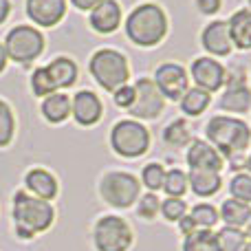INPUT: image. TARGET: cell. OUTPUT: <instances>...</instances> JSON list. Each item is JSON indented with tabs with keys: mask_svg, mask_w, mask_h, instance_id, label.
I'll return each instance as SVG.
<instances>
[{
	"mask_svg": "<svg viewBox=\"0 0 251 251\" xmlns=\"http://www.w3.org/2000/svg\"><path fill=\"white\" fill-rule=\"evenodd\" d=\"M207 141L221 152L223 156H236L247 150L251 143V130L243 119L236 117H212L205 126Z\"/></svg>",
	"mask_w": 251,
	"mask_h": 251,
	"instance_id": "obj_3",
	"label": "cell"
},
{
	"mask_svg": "<svg viewBox=\"0 0 251 251\" xmlns=\"http://www.w3.org/2000/svg\"><path fill=\"white\" fill-rule=\"evenodd\" d=\"M25 11L35 26L51 29L66 16V0H26Z\"/></svg>",
	"mask_w": 251,
	"mask_h": 251,
	"instance_id": "obj_12",
	"label": "cell"
},
{
	"mask_svg": "<svg viewBox=\"0 0 251 251\" xmlns=\"http://www.w3.org/2000/svg\"><path fill=\"white\" fill-rule=\"evenodd\" d=\"M141 194V181L124 170L106 172L100 181V196L106 205L115 209H128L137 203Z\"/></svg>",
	"mask_w": 251,
	"mask_h": 251,
	"instance_id": "obj_6",
	"label": "cell"
},
{
	"mask_svg": "<svg viewBox=\"0 0 251 251\" xmlns=\"http://www.w3.org/2000/svg\"><path fill=\"white\" fill-rule=\"evenodd\" d=\"M187 183H190V190L194 192L201 199H207L221 192L223 178L221 172H212V170H190L187 172Z\"/></svg>",
	"mask_w": 251,
	"mask_h": 251,
	"instance_id": "obj_20",
	"label": "cell"
},
{
	"mask_svg": "<svg viewBox=\"0 0 251 251\" xmlns=\"http://www.w3.org/2000/svg\"><path fill=\"white\" fill-rule=\"evenodd\" d=\"M190 216L199 229H212V227H216L221 214H218V209L212 203H199L190 209Z\"/></svg>",
	"mask_w": 251,
	"mask_h": 251,
	"instance_id": "obj_28",
	"label": "cell"
},
{
	"mask_svg": "<svg viewBox=\"0 0 251 251\" xmlns=\"http://www.w3.org/2000/svg\"><path fill=\"white\" fill-rule=\"evenodd\" d=\"M229 194L231 199L243 201V203H251V174L240 172L229 181Z\"/></svg>",
	"mask_w": 251,
	"mask_h": 251,
	"instance_id": "obj_32",
	"label": "cell"
},
{
	"mask_svg": "<svg viewBox=\"0 0 251 251\" xmlns=\"http://www.w3.org/2000/svg\"><path fill=\"white\" fill-rule=\"evenodd\" d=\"M201 44H203V49L207 53H212V55H218V57L229 55L234 44H231V35H229L227 22H223V20L209 22L203 29V33H201Z\"/></svg>",
	"mask_w": 251,
	"mask_h": 251,
	"instance_id": "obj_16",
	"label": "cell"
},
{
	"mask_svg": "<svg viewBox=\"0 0 251 251\" xmlns=\"http://www.w3.org/2000/svg\"><path fill=\"white\" fill-rule=\"evenodd\" d=\"M40 113L49 124H64L71 117V97L64 93H53L44 97L40 104Z\"/></svg>",
	"mask_w": 251,
	"mask_h": 251,
	"instance_id": "obj_22",
	"label": "cell"
},
{
	"mask_svg": "<svg viewBox=\"0 0 251 251\" xmlns=\"http://www.w3.org/2000/svg\"><path fill=\"white\" fill-rule=\"evenodd\" d=\"M185 161L190 165V170H212V172H221L225 161L223 154L207 141H192V146L187 148Z\"/></svg>",
	"mask_w": 251,
	"mask_h": 251,
	"instance_id": "obj_15",
	"label": "cell"
},
{
	"mask_svg": "<svg viewBox=\"0 0 251 251\" xmlns=\"http://www.w3.org/2000/svg\"><path fill=\"white\" fill-rule=\"evenodd\" d=\"M231 35V44L240 51H249L251 49V11L249 9H238L234 16L227 20Z\"/></svg>",
	"mask_w": 251,
	"mask_h": 251,
	"instance_id": "obj_21",
	"label": "cell"
},
{
	"mask_svg": "<svg viewBox=\"0 0 251 251\" xmlns=\"http://www.w3.org/2000/svg\"><path fill=\"white\" fill-rule=\"evenodd\" d=\"M7 62H9V55H7V51H4V44H0V73L7 69Z\"/></svg>",
	"mask_w": 251,
	"mask_h": 251,
	"instance_id": "obj_40",
	"label": "cell"
},
{
	"mask_svg": "<svg viewBox=\"0 0 251 251\" xmlns=\"http://www.w3.org/2000/svg\"><path fill=\"white\" fill-rule=\"evenodd\" d=\"M71 115L77 122V126H95L104 115V106H101V100L95 95L93 91L84 88V91H77L73 97H71Z\"/></svg>",
	"mask_w": 251,
	"mask_h": 251,
	"instance_id": "obj_13",
	"label": "cell"
},
{
	"mask_svg": "<svg viewBox=\"0 0 251 251\" xmlns=\"http://www.w3.org/2000/svg\"><path fill=\"white\" fill-rule=\"evenodd\" d=\"M161 214H163L165 221L170 223H178L183 216L187 214V203L183 199H174V196H168V199L161 203Z\"/></svg>",
	"mask_w": 251,
	"mask_h": 251,
	"instance_id": "obj_33",
	"label": "cell"
},
{
	"mask_svg": "<svg viewBox=\"0 0 251 251\" xmlns=\"http://www.w3.org/2000/svg\"><path fill=\"white\" fill-rule=\"evenodd\" d=\"M247 238L251 240V218H249V223H247Z\"/></svg>",
	"mask_w": 251,
	"mask_h": 251,
	"instance_id": "obj_41",
	"label": "cell"
},
{
	"mask_svg": "<svg viewBox=\"0 0 251 251\" xmlns=\"http://www.w3.org/2000/svg\"><path fill=\"white\" fill-rule=\"evenodd\" d=\"M249 4H251V0H249Z\"/></svg>",
	"mask_w": 251,
	"mask_h": 251,
	"instance_id": "obj_44",
	"label": "cell"
},
{
	"mask_svg": "<svg viewBox=\"0 0 251 251\" xmlns=\"http://www.w3.org/2000/svg\"><path fill=\"white\" fill-rule=\"evenodd\" d=\"M11 218L13 231L20 240H33L38 234L51 229L55 221V209L49 201H42L38 196L29 194L26 190H20L13 194L11 203Z\"/></svg>",
	"mask_w": 251,
	"mask_h": 251,
	"instance_id": "obj_1",
	"label": "cell"
},
{
	"mask_svg": "<svg viewBox=\"0 0 251 251\" xmlns=\"http://www.w3.org/2000/svg\"><path fill=\"white\" fill-rule=\"evenodd\" d=\"M245 165H247V170H249V174H251V154L247 156V163H245Z\"/></svg>",
	"mask_w": 251,
	"mask_h": 251,
	"instance_id": "obj_42",
	"label": "cell"
},
{
	"mask_svg": "<svg viewBox=\"0 0 251 251\" xmlns=\"http://www.w3.org/2000/svg\"><path fill=\"white\" fill-rule=\"evenodd\" d=\"M209 101H212V95L196 86V88H187V93L181 97L178 104H181L183 115H187V117H199V115H203L205 110L209 108Z\"/></svg>",
	"mask_w": 251,
	"mask_h": 251,
	"instance_id": "obj_24",
	"label": "cell"
},
{
	"mask_svg": "<svg viewBox=\"0 0 251 251\" xmlns=\"http://www.w3.org/2000/svg\"><path fill=\"white\" fill-rule=\"evenodd\" d=\"M163 190L168 196H174V199H181V196L187 194L190 190V183H187V174L178 168L165 170V181H163Z\"/></svg>",
	"mask_w": 251,
	"mask_h": 251,
	"instance_id": "obj_27",
	"label": "cell"
},
{
	"mask_svg": "<svg viewBox=\"0 0 251 251\" xmlns=\"http://www.w3.org/2000/svg\"><path fill=\"white\" fill-rule=\"evenodd\" d=\"M243 251H251V243H247V245H245V247H243Z\"/></svg>",
	"mask_w": 251,
	"mask_h": 251,
	"instance_id": "obj_43",
	"label": "cell"
},
{
	"mask_svg": "<svg viewBox=\"0 0 251 251\" xmlns=\"http://www.w3.org/2000/svg\"><path fill=\"white\" fill-rule=\"evenodd\" d=\"M13 132H16V119H13L11 106L4 100H0V148L9 146L13 141Z\"/></svg>",
	"mask_w": 251,
	"mask_h": 251,
	"instance_id": "obj_30",
	"label": "cell"
},
{
	"mask_svg": "<svg viewBox=\"0 0 251 251\" xmlns=\"http://www.w3.org/2000/svg\"><path fill=\"white\" fill-rule=\"evenodd\" d=\"M134 100H137V91H134V86H130V84H124L122 88H117V91L113 93L115 106H119V108H124V110L132 108Z\"/></svg>",
	"mask_w": 251,
	"mask_h": 251,
	"instance_id": "obj_35",
	"label": "cell"
},
{
	"mask_svg": "<svg viewBox=\"0 0 251 251\" xmlns=\"http://www.w3.org/2000/svg\"><path fill=\"white\" fill-rule=\"evenodd\" d=\"M25 185H26L29 194L38 196V199H42V201H49V203H51L57 196V192H60L57 178L44 168H31L29 172L25 174Z\"/></svg>",
	"mask_w": 251,
	"mask_h": 251,
	"instance_id": "obj_19",
	"label": "cell"
},
{
	"mask_svg": "<svg viewBox=\"0 0 251 251\" xmlns=\"http://www.w3.org/2000/svg\"><path fill=\"white\" fill-rule=\"evenodd\" d=\"M44 73H47L49 82H51L55 93H60L62 88L73 86L79 77V69H77V64H75V60H71V57H66V55H60V57H55V60H51L44 66Z\"/></svg>",
	"mask_w": 251,
	"mask_h": 251,
	"instance_id": "obj_17",
	"label": "cell"
},
{
	"mask_svg": "<svg viewBox=\"0 0 251 251\" xmlns=\"http://www.w3.org/2000/svg\"><path fill=\"white\" fill-rule=\"evenodd\" d=\"M183 251H218L216 234L212 229H196L194 234L185 236Z\"/></svg>",
	"mask_w": 251,
	"mask_h": 251,
	"instance_id": "obj_25",
	"label": "cell"
},
{
	"mask_svg": "<svg viewBox=\"0 0 251 251\" xmlns=\"http://www.w3.org/2000/svg\"><path fill=\"white\" fill-rule=\"evenodd\" d=\"M44 47L47 42H44L42 31L31 25H18L9 29V33L4 35V51H7L9 60L22 66L33 64L44 53Z\"/></svg>",
	"mask_w": 251,
	"mask_h": 251,
	"instance_id": "obj_5",
	"label": "cell"
},
{
	"mask_svg": "<svg viewBox=\"0 0 251 251\" xmlns=\"http://www.w3.org/2000/svg\"><path fill=\"white\" fill-rule=\"evenodd\" d=\"M196 229H199V227H196V223L192 221V216H190V214H185V216H183L181 221H178V231H181L183 236H190V234H194Z\"/></svg>",
	"mask_w": 251,
	"mask_h": 251,
	"instance_id": "obj_37",
	"label": "cell"
},
{
	"mask_svg": "<svg viewBox=\"0 0 251 251\" xmlns=\"http://www.w3.org/2000/svg\"><path fill=\"white\" fill-rule=\"evenodd\" d=\"M190 75H192L196 86L207 91L209 95L221 91L227 82L225 66H223L221 62H216L214 57H196L190 66Z\"/></svg>",
	"mask_w": 251,
	"mask_h": 251,
	"instance_id": "obj_11",
	"label": "cell"
},
{
	"mask_svg": "<svg viewBox=\"0 0 251 251\" xmlns=\"http://www.w3.org/2000/svg\"><path fill=\"white\" fill-rule=\"evenodd\" d=\"M9 13H11V2H9V0H0V25L7 22Z\"/></svg>",
	"mask_w": 251,
	"mask_h": 251,
	"instance_id": "obj_39",
	"label": "cell"
},
{
	"mask_svg": "<svg viewBox=\"0 0 251 251\" xmlns=\"http://www.w3.org/2000/svg\"><path fill=\"white\" fill-rule=\"evenodd\" d=\"M223 0H196V7L203 16H214V13L221 9Z\"/></svg>",
	"mask_w": 251,
	"mask_h": 251,
	"instance_id": "obj_36",
	"label": "cell"
},
{
	"mask_svg": "<svg viewBox=\"0 0 251 251\" xmlns=\"http://www.w3.org/2000/svg\"><path fill=\"white\" fill-rule=\"evenodd\" d=\"M126 35L141 49L159 47L168 35V16L154 2H143L126 18Z\"/></svg>",
	"mask_w": 251,
	"mask_h": 251,
	"instance_id": "obj_2",
	"label": "cell"
},
{
	"mask_svg": "<svg viewBox=\"0 0 251 251\" xmlns=\"http://www.w3.org/2000/svg\"><path fill=\"white\" fill-rule=\"evenodd\" d=\"M163 181H165V168L161 163H148L141 170V183L143 187H148V192H156L163 190Z\"/></svg>",
	"mask_w": 251,
	"mask_h": 251,
	"instance_id": "obj_31",
	"label": "cell"
},
{
	"mask_svg": "<svg viewBox=\"0 0 251 251\" xmlns=\"http://www.w3.org/2000/svg\"><path fill=\"white\" fill-rule=\"evenodd\" d=\"M134 91H137V100H134L132 108L128 110L130 117H134V119L161 117V113H163V108H165V97L161 95L156 84L148 77H141L134 84Z\"/></svg>",
	"mask_w": 251,
	"mask_h": 251,
	"instance_id": "obj_10",
	"label": "cell"
},
{
	"mask_svg": "<svg viewBox=\"0 0 251 251\" xmlns=\"http://www.w3.org/2000/svg\"><path fill=\"white\" fill-rule=\"evenodd\" d=\"M132 240V227L122 216L108 214L93 225V245L97 251H128Z\"/></svg>",
	"mask_w": 251,
	"mask_h": 251,
	"instance_id": "obj_8",
	"label": "cell"
},
{
	"mask_svg": "<svg viewBox=\"0 0 251 251\" xmlns=\"http://www.w3.org/2000/svg\"><path fill=\"white\" fill-rule=\"evenodd\" d=\"M190 139H192L190 128H187V124L183 119H176V122H172L170 126H165V130H163V141L172 148H183Z\"/></svg>",
	"mask_w": 251,
	"mask_h": 251,
	"instance_id": "obj_29",
	"label": "cell"
},
{
	"mask_svg": "<svg viewBox=\"0 0 251 251\" xmlns=\"http://www.w3.org/2000/svg\"><path fill=\"white\" fill-rule=\"evenodd\" d=\"M218 108L236 115H243L251 108V88L245 84L243 75L240 77H229L225 82V93L218 100Z\"/></svg>",
	"mask_w": 251,
	"mask_h": 251,
	"instance_id": "obj_14",
	"label": "cell"
},
{
	"mask_svg": "<svg viewBox=\"0 0 251 251\" xmlns=\"http://www.w3.org/2000/svg\"><path fill=\"white\" fill-rule=\"evenodd\" d=\"M150 130L137 119H122L110 130V148L124 159H139L150 150Z\"/></svg>",
	"mask_w": 251,
	"mask_h": 251,
	"instance_id": "obj_7",
	"label": "cell"
},
{
	"mask_svg": "<svg viewBox=\"0 0 251 251\" xmlns=\"http://www.w3.org/2000/svg\"><path fill=\"white\" fill-rule=\"evenodd\" d=\"M100 2L101 0H71V4H73L75 9H79V11H93Z\"/></svg>",
	"mask_w": 251,
	"mask_h": 251,
	"instance_id": "obj_38",
	"label": "cell"
},
{
	"mask_svg": "<svg viewBox=\"0 0 251 251\" xmlns=\"http://www.w3.org/2000/svg\"><path fill=\"white\" fill-rule=\"evenodd\" d=\"M218 214H221V218L225 221L227 227H238V229H243L251 218V207H249V203H243V201L227 199V201H223Z\"/></svg>",
	"mask_w": 251,
	"mask_h": 251,
	"instance_id": "obj_23",
	"label": "cell"
},
{
	"mask_svg": "<svg viewBox=\"0 0 251 251\" xmlns=\"http://www.w3.org/2000/svg\"><path fill=\"white\" fill-rule=\"evenodd\" d=\"M152 82L156 84V88L161 91V95L165 100L181 101V97L190 88V73L178 62H163V64L156 66Z\"/></svg>",
	"mask_w": 251,
	"mask_h": 251,
	"instance_id": "obj_9",
	"label": "cell"
},
{
	"mask_svg": "<svg viewBox=\"0 0 251 251\" xmlns=\"http://www.w3.org/2000/svg\"><path fill=\"white\" fill-rule=\"evenodd\" d=\"M216 243L218 251H243L247 245V234L238 227H223L221 231H216Z\"/></svg>",
	"mask_w": 251,
	"mask_h": 251,
	"instance_id": "obj_26",
	"label": "cell"
},
{
	"mask_svg": "<svg viewBox=\"0 0 251 251\" xmlns=\"http://www.w3.org/2000/svg\"><path fill=\"white\" fill-rule=\"evenodd\" d=\"M88 22H91L93 31H97V33L101 35L113 33L122 25V7H119L117 0H101L91 11Z\"/></svg>",
	"mask_w": 251,
	"mask_h": 251,
	"instance_id": "obj_18",
	"label": "cell"
},
{
	"mask_svg": "<svg viewBox=\"0 0 251 251\" xmlns=\"http://www.w3.org/2000/svg\"><path fill=\"white\" fill-rule=\"evenodd\" d=\"M88 71H91L93 79L108 93H115L130 79V62L117 49L95 51L88 60Z\"/></svg>",
	"mask_w": 251,
	"mask_h": 251,
	"instance_id": "obj_4",
	"label": "cell"
},
{
	"mask_svg": "<svg viewBox=\"0 0 251 251\" xmlns=\"http://www.w3.org/2000/svg\"><path fill=\"white\" fill-rule=\"evenodd\" d=\"M159 212H161V201H159V196H156L154 192H148L146 196H141V199H139L137 214L141 218H146V221H152V218H154Z\"/></svg>",
	"mask_w": 251,
	"mask_h": 251,
	"instance_id": "obj_34",
	"label": "cell"
}]
</instances>
